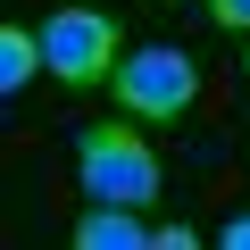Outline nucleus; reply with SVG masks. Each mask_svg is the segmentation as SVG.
Segmentation results:
<instances>
[{
	"label": "nucleus",
	"mask_w": 250,
	"mask_h": 250,
	"mask_svg": "<svg viewBox=\"0 0 250 250\" xmlns=\"http://www.w3.org/2000/svg\"><path fill=\"white\" fill-rule=\"evenodd\" d=\"M75 175L92 200H117V208H150L159 200V159L142 134H117V125H92L75 134Z\"/></svg>",
	"instance_id": "obj_1"
},
{
	"label": "nucleus",
	"mask_w": 250,
	"mask_h": 250,
	"mask_svg": "<svg viewBox=\"0 0 250 250\" xmlns=\"http://www.w3.org/2000/svg\"><path fill=\"white\" fill-rule=\"evenodd\" d=\"M34 75H42V34L9 25V34H0V92H25Z\"/></svg>",
	"instance_id": "obj_5"
},
{
	"label": "nucleus",
	"mask_w": 250,
	"mask_h": 250,
	"mask_svg": "<svg viewBox=\"0 0 250 250\" xmlns=\"http://www.w3.org/2000/svg\"><path fill=\"white\" fill-rule=\"evenodd\" d=\"M208 17H217L225 34H242V25H250V0H208Z\"/></svg>",
	"instance_id": "obj_6"
},
{
	"label": "nucleus",
	"mask_w": 250,
	"mask_h": 250,
	"mask_svg": "<svg viewBox=\"0 0 250 250\" xmlns=\"http://www.w3.org/2000/svg\"><path fill=\"white\" fill-rule=\"evenodd\" d=\"M42 67L59 75V83H108L117 75V25L100 17V9H59L50 25H42Z\"/></svg>",
	"instance_id": "obj_3"
},
{
	"label": "nucleus",
	"mask_w": 250,
	"mask_h": 250,
	"mask_svg": "<svg viewBox=\"0 0 250 250\" xmlns=\"http://www.w3.org/2000/svg\"><path fill=\"white\" fill-rule=\"evenodd\" d=\"M192 100H200V67L184 50H134V59H117V108L134 125H184Z\"/></svg>",
	"instance_id": "obj_2"
},
{
	"label": "nucleus",
	"mask_w": 250,
	"mask_h": 250,
	"mask_svg": "<svg viewBox=\"0 0 250 250\" xmlns=\"http://www.w3.org/2000/svg\"><path fill=\"white\" fill-rule=\"evenodd\" d=\"M75 242H83V250H142V242H159V233L142 225V208H117V200H100V208L75 225Z\"/></svg>",
	"instance_id": "obj_4"
},
{
	"label": "nucleus",
	"mask_w": 250,
	"mask_h": 250,
	"mask_svg": "<svg viewBox=\"0 0 250 250\" xmlns=\"http://www.w3.org/2000/svg\"><path fill=\"white\" fill-rule=\"evenodd\" d=\"M225 250H250V217H233V225H225Z\"/></svg>",
	"instance_id": "obj_7"
}]
</instances>
